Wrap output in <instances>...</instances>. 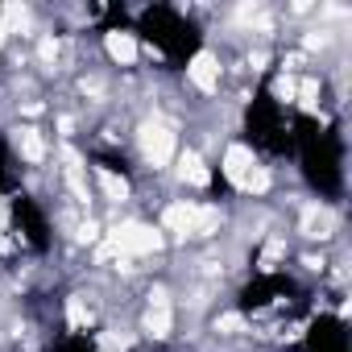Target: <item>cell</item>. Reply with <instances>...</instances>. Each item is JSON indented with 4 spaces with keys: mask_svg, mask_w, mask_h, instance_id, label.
I'll list each match as a JSON object with an SVG mask.
<instances>
[{
    "mask_svg": "<svg viewBox=\"0 0 352 352\" xmlns=\"http://www.w3.org/2000/svg\"><path fill=\"white\" fill-rule=\"evenodd\" d=\"M166 245L162 228L153 224H141V220H120L112 232H108V249L116 257H145V253H157Z\"/></svg>",
    "mask_w": 352,
    "mask_h": 352,
    "instance_id": "1",
    "label": "cell"
},
{
    "mask_svg": "<svg viewBox=\"0 0 352 352\" xmlns=\"http://www.w3.org/2000/svg\"><path fill=\"white\" fill-rule=\"evenodd\" d=\"M179 179L191 183V187H208L212 174H208V166H204L199 153H183V157H179Z\"/></svg>",
    "mask_w": 352,
    "mask_h": 352,
    "instance_id": "10",
    "label": "cell"
},
{
    "mask_svg": "<svg viewBox=\"0 0 352 352\" xmlns=\"http://www.w3.org/2000/svg\"><path fill=\"white\" fill-rule=\"evenodd\" d=\"M13 145H17V153H21L25 162H34V166L46 157V137H42L34 124H21V129L13 133Z\"/></svg>",
    "mask_w": 352,
    "mask_h": 352,
    "instance_id": "9",
    "label": "cell"
},
{
    "mask_svg": "<svg viewBox=\"0 0 352 352\" xmlns=\"http://www.w3.org/2000/svg\"><path fill=\"white\" fill-rule=\"evenodd\" d=\"M104 50H108V58H112L116 67H133L137 54H141V46H137V38H133L129 30H108V34H104Z\"/></svg>",
    "mask_w": 352,
    "mask_h": 352,
    "instance_id": "7",
    "label": "cell"
},
{
    "mask_svg": "<svg viewBox=\"0 0 352 352\" xmlns=\"http://www.w3.org/2000/svg\"><path fill=\"white\" fill-rule=\"evenodd\" d=\"M298 228H302V236H311V241H315V236L327 241V236L336 232V216H331L323 204H311V208L302 212V224H298Z\"/></svg>",
    "mask_w": 352,
    "mask_h": 352,
    "instance_id": "8",
    "label": "cell"
},
{
    "mask_svg": "<svg viewBox=\"0 0 352 352\" xmlns=\"http://www.w3.org/2000/svg\"><path fill=\"white\" fill-rule=\"evenodd\" d=\"M220 166H224V179L232 183V187H241L249 174L257 170V157H253V149L249 145H241V141H232L228 149H224V157H220Z\"/></svg>",
    "mask_w": 352,
    "mask_h": 352,
    "instance_id": "6",
    "label": "cell"
},
{
    "mask_svg": "<svg viewBox=\"0 0 352 352\" xmlns=\"http://www.w3.org/2000/svg\"><path fill=\"white\" fill-rule=\"evenodd\" d=\"M187 79H191L195 91L216 96V91H220V58H216L212 50H199V54L187 63Z\"/></svg>",
    "mask_w": 352,
    "mask_h": 352,
    "instance_id": "3",
    "label": "cell"
},
{
    "mask_svg": "<svg viewBox=\"0 0 352 352\" xmlns=\"http://www.w3.org/2000/svg\"><path fill=\"white\" fill-rule=\"evenodd\" d=\"M216 331L220 336H241L245 331V315H220L216 319Z\"/></svg>",
    "mask_w": 352,
    "mask_h": 352,
    "instance_id": "12",
    "label": "cell"
},
{
    "mask_svg": "<svg viewBox=\"0 0 352 352\" xmlns=\"http://www.w3.org/2000/svg\"><path fill=\"white\" fill-rule=\"evenodd\" d=\"M0 42H5V17H0Z\"/></svg>",
    "mask_w": 352,
    "mask_h": 352,
    "instance_id": "13",
    "label": "cell"
},
{
    "mask_svg": "<svg viewBox=\"0 0 352 352\" xmlns=\"http://www.w3.org/2000/svg\"><path fill=\"white\" fill-rule=\"evenodd\" d=\"M141 327H145V336H153V340H170V331H174V311H170L166 290H153V294H149V311H145Z\"/></svg>",
    "mask_w": 352,
    "mask_h": 352,
    "instance_id": "4",
    "label": "cell"
},
{
    "mask_svg": "<svg viewBox=\"0 0 352 352\" xmlns=\"http://www.w3.org/2000/svg\"><path fill=\"white\" fill-rule=\"evenodd\" d=\"M137 145H141L145 166H153V170L170 166V157H174V133H170V124H162V120H145L141 133H137Z\"/></svg>",
    "mask_w": 352,
    "mask_h": 352,
    "instance_id": "2",
    "label": "cell"
},
{
    "mask_svg": "<svg viewBox=\"0 0 352 352\" xmlns=\"http://www.w3.org/2000/svg\"><path fill=\"white\" fill-rule=\"evenodd\" d=\"M96 179H100V187H104V195H108L112 204H124V199H129V183L120 179V174H112L108 166L96 170Z\"/></svg>",
    "mask_w": 352,
    "mask_h": 352,
    "instance_id": "11",
    "label": "cell"
},
{
    "mask_svg": "<svg viewBox=\"0 0 352 352\" xmlns=\"http://www.w3.org/2000/svg\"><path fill=\"white\" fill-rule=\"evenodd\" d=\"M162 228L174 232V236H195V228H199V208L187 204V199L166 204V212H162Z\"/></svg>",
    "mask_w": 352,
    "mask_h": 352,
    "instance_id": "5",
    "label": "cell"
}]
</instances>
